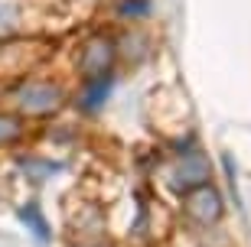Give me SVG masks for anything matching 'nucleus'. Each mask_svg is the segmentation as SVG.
Here are the masks:
<instances>
[{"instance_id": "1", "label": "nucleus", "mask_w": 251, "mask_h": 247, "mask_svg": "<svg viewBox=\"0 0 251 247\" xmlns=\"http://www.w3.org/2000/svg\"><path fill=\"white\" fill-rule=\"evenodd\" d=\"M186 215L196 221V225H215V221L222 218V195L209 189V185H199V189H189L186 195Z\"/></svg>"}, {"instance_id": "2", "label": "nucleus", "mask_w": 251, "mask_h": 247, "mask_svg": "<svg viewBox=\"0 0 251 247\" xmlns=\"http://www.w3.org/2000/svg\"><path fill=\"white\" fill-rule=\"evenodd\" d=\"M17 101H20V108L29 111V114H46V111H52L62 101V94H59L56 85H49V82H26L17 91Z\"/></svg>"}, {"instance_id": "3", "label": "nucleus", "mask_w": 251, "mask_h": 247, "mask_svg": "<svg viewBox=\"0 0 251 247\" xmlns=\"http://www.w3.org/2000/svg\"><path fill=\"white\" fill-rule=\"evenodd\" d=\"M114 65V46L108 43V39L95 36L85 43V52H82V72L92 78V82H98V78H104V75L111 72Z\"/></svg>"}, {"instance_id": "4", "label": "nucleus", "mask_w": 251, "mask_h": 247, "mask_svg": "<svg viewBox=\"0 0 251 247\" xmlns=\"http://www.w3.org/2000/svg\"><path fill=\"white\" fill-rule=\"evenodd\" d=\"M209 179V163L202 156H186L183 163L176 166V185H186V189H199V185Z\"/></svg>"}, {"instance_id": "5", "label": "nucleus", "mask_w": 251, "mask_h": 247, "mask_svg": "<svg viewBox=\"0 0 251 247\" xmlns=\"http://www.w3.org/2000/svg\"><path fill=\"white\" fill-rule=\"evenodd\" d=\"M20 137V124L13 117H3L0 114V143H10V140Z\"/></svg>"}]
</instances>
